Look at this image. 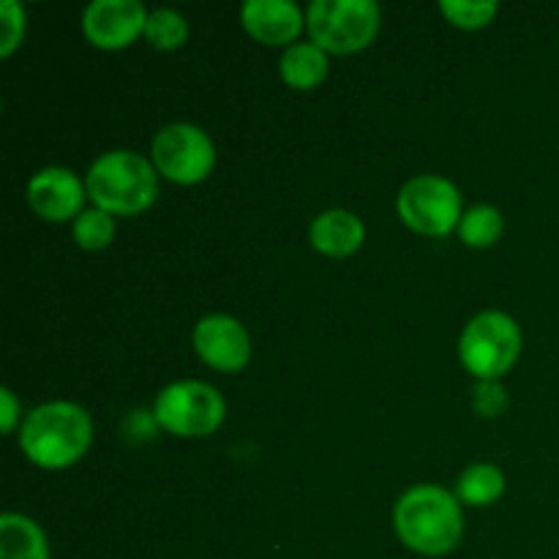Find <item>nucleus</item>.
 <instances>
[{
	"label": "nucleus",
	"mask_w": 559,
	"mask_h": 559,
	"mask_svg": "<svg viewBox=\"0 0 559 559\" xmlns=\"http://www.w3.org/2000/svg\"><path fill=\"white\" fill-rule=\"evenodd\" d=\"M393 527L402 544L418 555H451L464 535L462 502L442 486H413L393 508Z\"/></svg>",
	"instance_id": "1"
},
{
	"label": "nucleus",
	"mask_w": 559,
	"mask_h": 559,
	"mask_svg": "<svg viewBox=\"0 0 559 559\" xmlns=\"http://www.w3.org/2000/svg\"><path fill=\"white\" fill-rule=\"evenodd\" d=\"M93 442V420L74 402H49L22 420L20 448L36 467L66 469L80 462Z\"/></svg>",
	"instance_id": "2"
},
{
	"label": "nucleus",
	"mask_w": 559,
	"mask_h": 559,
	"mask_svg": "<svg viewBox=\"0 0 559 559\" xmlns=\"http://www.w3.org/2000/svg\"><path fill=\"white\" fill-rule=\"evenodd\" d=\"M87 200L112 216H136L158 197V169L153 158L134 151L102 153L85 178Z\"/></svg>",
	"instance_id": "3"
},
{
	"label": "nucleus",
	"mask_w": 559,
	"mask_h": 559,
	"mask_svg": "<svg viewBox=\"0 0 559 559\" xmlns=\"http://www.w3.org/2000/svg\"><path fill=\"white\" fill-rule=\"evenodd\" d=\"M522 353V331L516 320L502 311H480L467 322L459 338V358L464 369L480 382H497L513 369Z\"/></svg>",
	"instance_id": "4"
},
{
	"label": "nucleus",
	"mask_w": 559,
	"mask_h": 559,
	"mask_svg": "<svg viewBox=\"0 0 559 559\" xmlns=\"http://www.w3.org/2000/svg\"><path fill=\"white\" fill-rule=\"evenodd\" d=\"M380 5L374 0H314L306 27L328 55H353L369 47L380 33Z\"/></svg>",
	"instance_id": "5"
},
{
	"label": "nucleus",
	"mask_w": 559,
	"mask_h": 559,
	"mask_svg": "<svg viewBox=\"0 0 559 559\" xmlns=\"http://www.w3.org/2000/svg\"><path fill=\"white\" fill-rule=\"evenodd\" d=\"M227 402L213 385L180 380L164 388L153 404V418L175 437H207L224 424Z\"/></svg>",
	"instance_id": "6"
},
{
	"label": "nucleus",
	"mask_w": 559,
	"mask_h": 559,
	"mask_svg": "<svg viewBox=\"0 0 559 559\" xmlns=\"http://www.w3.org/2000/svg\"><path fill=\"white\" fill-rule=\"evenodd\" d=\"M399 216L409 229L429 238H442V235L459 229L462 222V191L453 180L442 175H418L407 180L399 191Z\"/></svg>",
	"instance_id": "7"
},
{
	"label": "nucleus",
	"mask_w": 559,
	"mask_h": 559,
	"mask_svg": "<svg viewBox=\"0 0 559 559\" xmlns=\"http://www.w3.org/2000/svg\"><path fill=\"white\" fill-rule=\"evenodd\" d=\"M153 167L173 183H202L216 167V145L194 123H169L153 136Z\"/></svg>",
	"instance_id": "8"
},
{
	"label": "nucleus",
	"mask_w": 559,
	"mask_h": 559,
	"mask_svg": "<svg viewBox=\"0 0 559 559\" xmlns=\"http://www.w3.org/2000/svg\"><path fill=\"white\" fill-rule=\"evenodd\" d=\"M151 11L140 0H93L82 11V33L98 49H126L145 36Z\"/></svg>",
	"instance_id": "9"
},
{
	"label": "nucleus",
	"mask_w": 559,
	"mask_h": 559,
	"mask_svg": "<svg viewBox=\"0 0 559 559\" xmlns=\"http://www.w3.org/2000/svg\"><path fill=\"white\" fill-rule=\"evenodd\" d=\"M197 355L216 371H240L251 360V338L243 322L229 314L202 317L191 333Z\"/></svg>",
	"instance_id": "10"
},
{
	"label": "nucleus",
	"mask_w": 559,
	"mask_h": 559,
	"mask_svg": "<svg viewBox=\"0 0 559 559\" xmlns=\"http://www.w3.org/2000/svg\"><path fill=\"white\" fill-rule=\"evenodd\" d=\"M85 180L66 167H44L27 183V202L44 222H69L85 211Z\"/></svg>",
	"instance_id": "11"
},
{
	"label": "nucleus",
	"mask_w": 559,
	"mask_h": 559,
	"mask_svg": "<svg viewBox=\"0 0 559 559\" xmlns=\"http://www.w3.org/2000/svg\"><path fill=\"white\" fill-rule=\"evenodd\" d=\"M240 22L246 33L267 47H293L304 33L306 16L295 0H246L240 5Z\"/></svg>",
	"instance_id": "12"
},
{
	"label": "nucleus",
	"mask_w": 559,
	"mask_h": 559,
	"mask_svg": "<svg viewBox=\"0 0 559 559\" xmlns=\"http://www.w3.org/2000/svg\"><path fill=\"white\" fill-rule=\"evenodd\" d=\"M309 240L320 254L325 257H342L355 254L366 240V227L353 211H325L311 222Z\"/></svg>",
	"instance_id": "13"
},
{
	"label": "nucleus",
	"mask_w": 559,
	"mask_h": 559,
	"mask_svg": "<svg viewBox=\"0 0 559 559\" xmlns=\"http://www.w3.org/2000/svg\"><path fill=\"white\" fill-rule=\"evenodd\" d=\"M328 71H331V60L322 47L314 41H295L293 47L284 49L282 60H278V74H282L284 85L293 91H314L325 82Z\"/></svg>",
	"instance_id": "14"
},
{
	"label": "nucleus",
	"mask_w": 559,
	"mask_h": 559,
	"mask_svg": "<svg viewBox=\"0 0 559 559\" xmlns=\"http://www.w3.org/2000/svg\"><path fill=\"white\" fill-rule=\"evenodd\" d=\"M0 559H49L44 530L22 513L0 516Z\"/></svg>",
	"instance_id": "15"
},
{
	"label": "nucleus",
	"mask_w": 559,
	"mask_h": 559,
	"mask_svg": "<svg viewBox=\"0 0 559 559\" xmlns=\"http://www.w3.org/2000/svg\"><path fill=\"white\" fill-rule=\"evenodd\" d=\"M456 500L464 506L473 508H486L491 502L500 500L506 495V475L495 464H473V467L464 469L456 480Z\"/></svg>",
	"instance_id": "16"
},
{
	"label": "nucleus",
	"mask_w": 559,
	"mask_h": 559,
	"mask_svg": "<svg viewBox=\"0 0 559 559\" xmlns=\"http://www.w3.org/2000/svg\"><path fill=\"white\" fill-rule=\"evenodd\" d=\"M506 229V218L495 205H475L459 222V238L473 249H489L500 240Z\"/></svg>",
	"instance_id": "17"
},
{
	"label": "nucleus",
	"mask_w": 559,
	"mask_h": 559,
	"mask_svg": "<svg viewBox=\"0 0 559 559\" xmlns=\"http://www.w3.org/2000/svg\"><path fill=\"white\" fill-rule=\"evenodd\" d=\"M145 38L153 49L173 52V49L183 47L186 38H189V22H186V16L180 11L156 9L147 14Z\"/></svg>",
	"instance_id": "18"
},
{
	"label": "nucleus",
	"mask_w": 559,
	"mask_h": 559,
	"mask_svg": "<svg viewBox=\"0 0 559 559\" xmlns=\"http://www.w3.org/2000/svg\"><path fill=\"white\" fill-rule=\"evenodd\" d=\"M112 238H115L112 213L93 205V207H85V211L74 218V240L80 249L102 251L112 243Z\"/></svg>",
	"instance_id": "19"
},
{
	"label": "nucleus",
	"mask_w": 559,
	"mask_h": 559,
	"mask_svg": "<svg viewBox=\"0 0 559 559\" xmlns=\"http://www.w3.org/2000/svg\"><path fill=\"white\" fill-rule=\"evenodd\" d=\"M440 11L462 31H480L495 20L500 5L495 0H442Z\"/></svg>",
	"instance_id": "20"
},
{
	"label": "nucleus",
	"mask_w": 559,
	"mask_h": 559,
	"mask_svg": "<svg viewBox=\"0 0 559 559\" xmlns=\"http://www.w3.org/2000/svg\"><path fill=\"white\" fill-rule=\"evenodd\" d=\"M25 38V9L16 0H0V55L9 58Z\"/></svg>",
	"instance_id": "21"
},
{
	"label": "nucleus",
	"mask_w": 559,
	"mask_h": 559,
	"mask_svg": "<svg viewBox=\"0 0 559 559\" xmlns=\"http://www.w3.org/2000/svg\"><path fill=\"white\" fill-rule=\"evenodd\" d=\"M475 409L486 418H497L506 409V391L497 382H480L475 391Z\"/></svg>",
	"instance_id": "22"
},
{
	"label": "nucleus",
	"mask_w": 559,
	"mask_h": 559,
	"mask_svg": "<svg viewBox=\"0 0 559 559\" xmlns=\"http://www.w3.org/2000/svg\"><path fill=\"white\" fill-rule=\"evenodd\" d=\"M0 404H3V409H0V429L11 435L14 426L20 424V402H16L11 388H0Z\"/></svg>",
	"instance_id": "23"
}]
</instances>
